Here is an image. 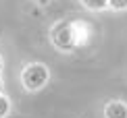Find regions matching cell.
I'll list each match as a JSON object with an SVG mask.
<instances>
[{
  "mask_svg": "<svg viewBox=\"0 0 127 118\" xmlns=\"http://www.w3.org/2000/svg\"><path fill=\"white\" fill-rule=\"evenodd\" d=\"M50 81V71L42 62H29L21 71V83L27 91H40Z\"/></svg>",
  "mask_w": 127,
  "mask_h": 118,
  "instance_id": "cell-2",
  "label": "cell"
},
{
  "mask_svg": "<svg viewBox=\"0 0 127 118\" xmlns=\"http://www.w3.org/2000/svg\"><path fill=\"white\" fill-rule=\"evenodd\" d=\"M2 91H4V83H2V79H0V95H2Z\"/></svg>",
  "mask_w": 127,
  "mask_h": 118,
  "instance_id": "cell-7",
  "label": "cell"
},
{
  "mask_svg": "<svg viewBox=\"0 0 127 118\" xmlns=\"http://www.w3.org/2000/svg\"><path fill=\"white\" fill-rule=\"evenodd\" d=\"M2 68H4V62H2V56H0V73H2Z\"/></svg>",
  "mask_w": 127,
  "mask_h": 118,
  "instance_id": "cell-8",
  "label": "cell"
},
{
  "mask_svg": "<svg viewBox=\"0 0 127 118\" xmlns=\"http://www.w3.org/2000/svg\"><path fill=\"white\" fill-rule=\"evenodd\" d=\"M10 112V99L6 98V95H0V118H6Z\"/></svg>",
  "mask_w": 127,
  "mask_h": 118,
  "instance_id": "cell-5",
  "label": "cell"
},
{
  "mask_svg": "<svg viewBox=\"0 0 127 118\" xmlns=\"http://www.w3.org/2000/svg\"><path fill=\"white\" fill-rule=\"evenodd\" d=\"M104 116L106 118H127V104L121 99H113L104 106Z\"/></svg>",
  "mask_w": 127,
  "mask_h": 118,
  "instance_id": "cell-3",
  "label": "cell"
},
{
  "mask_svg": "<svg viewBox=\"0 0 127 118\" xmlns=\"http://www.w3.org/2000/svg\"><path fill=\"white\" fill-rule=\"evenodd\" d=\"M108 8H113V10H127V0H108Z\"/></svg>",
  "mask_w": 127,
  "mask_h": 118,
  "instance_id": "cell-6",
  "label": "cell"
},
{
  "mask_svg": "<svg viewBox=\"0 0 127 118\" xmlns=\"http://www.w3.org/2000/svg\"><path fill=\"white\" fill-rule=\"evenodd\" d=\"M81 4L86 6L88 10H104V8H108V0H81Z\"/></svg>",
  "mask_w": 127,
  "mask_h": 118,
  "instance_id": "cell-4",
  "label": "cell"
},
{
  "mask_svg": "<svg viewBox=\"0 0 127 118\" xmlns=\"http://www.w3.org/2000/svg\"><path fill=\"white\" fill-rule=\"evenodd\" d=\"M50 41L54 48H59L61 52H71L75 50V46L79 44L77 39V29L71 21H59L52 25L50 29Z\"/></svg>",
  "mask_w": 127,
  "mask_h": 118,
  "instance_id": "cell-1",
  "label": "cell"
},
{
  "mask_svg": "<svg viewBox=\"0 0 127 118\" xmlns=\"http://www.w3.org/2000/svg\"><path fill=\"white\" fill-rule=\"evenodd\" d=\"M33 2H38V4H46L48 0H33Z\"/></svg>",
  "mask_w": 127,
  "mask_h": 118,
  "instance_id": "cell-9",
  "label": "cell"
}]
</instances>
